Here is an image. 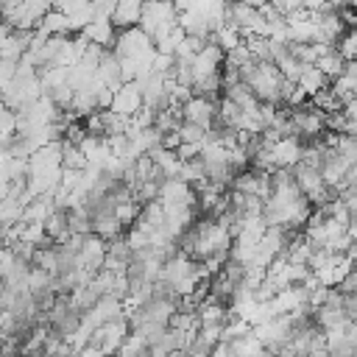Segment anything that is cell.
<instances>
[{
	"label": "cell",
	"instance_id": "6da1fadb",
	"mask_svg": "<svg viewBox=\"0 0 357 357\" xmlns=\"http://www.w3.org/2000/svg\"><path fill=\"white\" fill-rule=\"evenodd\" d=\"M243 81L248 84V89L254 92L257 100L282 106V84H284V78L279 75L273 61H254L251 73Z\"/></svg>",
	"mask_w": 357,
	"mask_h": 357
},
{
	"label": "cell",
	"instance_id": "7a4b0ae2",
	"mask_svg": "<svg viewBox=\"0 0 357 357\" xmlns=\"http://www.w3.org/2000/svg\"><path fill=\"white\" fill-rule=\"evenodd\" d=\"M137 25L151 36V42L167 36L176 28V8L167 0H145Z\"/></svg>",
	"mask_w": 357,
	"mask_h": 357
},
{
	"label": "cell",
	"instance_id": "3957f363",
	"mask_svg": "<svg viewBox=\"0 0 357 357\" xmlns=\"http://www.w3.org/2000/svg\"><path fill=\"white\" fill-rule=\"evenodd\" d=\"M265 148H268V159H271L273 167L290 170L293 165H298L304 145H301V137H279V139H273V142L265 145Z\"/></svg>",
	"mask_w": 357,
	"mask_h": 357
},
{
	"label": "cell",
	"instance_id": "277c9868",
	"mask_svg": "<svg viewBox=\"0 0 357 357\" xmlns=\"http://www.w3.org/2000/svg\"><path fill=\"white\" fill-rule=\"evenodd\" d=\"M181 120L187 123H195L201 128H212L215 126V103L201 98V95H190L184 103H181Z\"/></svg>",
	"mask_w": 357,
	"mask_h": 357
},
{
	"label": "cell",
	"instance_id": "5b68a950",
	"mask_svg": "<svg viewBox=\"0 0 357 357\" xmlns=\"http://www.w3.org/2000/svg\"><path fill=\"white\" fill-rule=\"evenodd\" d=\"M139 106H142V92H139V86H137L134 81L120 84V86L114 89L112 103H109V109H112V112L126 114V117H131V114H134Z\"/></svg>",
	"mask_w": 357,
	"mask_h": 357
},
{
	"label": "cell",
	"instance_id": "8992f818",
	"mask_svg": "<svg viewBox=\"0 0 357 357\" xmlns=\"http://www.w3.org/2000/svg\"><path fill=\"white\" fill-rule=\"evenodd\" d=\"M78 33H81L86 42H92V45H98V47H106V50H109V45H114V36H117L112 20H92V22L84 25Z\"/></svg>",
	"mask_w": 357,
	"mask_h": 357
},
{
	"label": "cell",
	"instance_id": "52a82bcc",
	"mask_svg": "<svg viewBox=\"0 0 357 357\" xmlns=\"http://www.w3.org/2000/svg\"><path fill=\"white\" fill-rule=\"evenodd\" d=\"M142 3L145 0H117L114 14H112V25L114 28H131V25H137L139 11H142Z\"/></svg>",
	"mask_w": 357,
	"mask_h": 357
},
{
	"label": "cell",
	"instance_id": "ba28073f",
	"mask_svg": "<svg viewBox=\"0 0 357 357\" xmlns=\"http://www.w3.org/2000/svg\"><path fill=\"white\" fill-rule=\"evenodd\" d=\"M209 42H215L223 53H229V50H234V47L243 42V31H240L234 22H220V25L212 31Z\"/></svg>",
	"mask_w": 357,
	"mask_h": 357
},
{
	"label": "cell",
	"instance_id": "9c48e42d",
	"mask_svg": "<svg viewBox=\"0 0 357 357\" xmlns=\"http://www.w3.org/2000/svg\"><path fill=\"white\" fill-rule=\"evenodd\" d=\"M296 86H298V89H304V95L310 98V95H315L318 89L329 86V81H326V75H324L315 64H304V67H301V73H298V78H296Z\"/></svg>",
	"mask_w": 357,
	"mask_h": 357
},
{
	"label": "cell",
	"instance_id": "30bf717a",
	"mask_svg": "<svg viewBox=\"0 0 357 357\" xmlns=\"http://www.w3.org/2000/svg\"><path fill=\"white\" fill-rule=\"evenodd\" d=\"M33 31H39L42 36H56V33H67V31H70V22H67V17H64L59 8H50V11L36 22Z\"/></svg>",
	"mask_w": 357,
	"mask_h": 357
},
{
	"label": "cell",
	"instance_id": "8fae6325",
	"mask_svg": "<svg viewBox=\"0 0 357 357\" xmlns=\"http://www.w3.org/2000/svg\"><path fill=\"white\" fill-rule=\"evenodd\" d=\"M324 75H326V81H332V78H337L340 73H343V59L337 56V50H329L326 56H321V59H315L312 61Z\"/></svg>",
	"mask_w": 357,
	"mask_h": 357
},
{
	"label": "cell",
	"instance_id": "7c38bea8",
	"mask_svg": "<svg viewBox=\"0 0 357 357\" xmlns=\"http://www.w3.org/2000/svg\"><path fill=\"white\" fill-rule=\"evenodd\" d=\"M335 50H337V56H340L343 61H354V50H357V36H354L351 31L340 33V36H337V45H335Z\"/></svg>",
	"mask_w": 357,
	"mask_h": 357
},
{
	"label": "cell",
	"instance_id": "4fadbf2b",
	"mask_svg": "<svg viewBox=\"0 0 357 357\" xmlns=\"http://www.w3.org/2000/svg\"><path fill=\"white\" fill-rule=\"evenodd\" d=\"M176 131H178L181 142H204V137H206V128H201L195 123H187V120H181Z\"/></svg>",
	"mask_w": 357,
	"mask_h": 357
},
{
	"label": "cell",
	"instance_id": "5bb4252c",
	"mask_svg": "<svg viewBox=\"0 0 357 357\" xmlns=\"http://www.w3.org/2000/svg\"><path fill=\"white\" fill-rule=\"evenodd\" d=\"M89 6H92V14H95V20H112L117 0H89Z\"/></svg>",
	"mask_w": 357,
	"mask_h": 357
},
{
	"label": "cell",
	"instance_id": "9a60e30c",
	"mask_svg": "<svg viewBox=\"0 0 357 357\" xmlns=\"http://www.w3.org/2000/svg\"><path fill=\"white\" fill-rule=\"evenodd\" d=\"M201 145H204V142H178V148H176V156H178L181 162H190V159L201 156Z\"/></svg>",
	"mask_w": 357,
	"mask_h": 357
},
{
	"label": "cell",
	"instance_id": "2e32d148",
	"mask_svg": "<svg viewBox=\"0 0 357 357\" xmlns=\"http://www.w3.org/2000/svg\"><path fill=\"white\" fill-rule=\"evenodd\" d=\"M167 3H173V0H167Z\"/></svg>",
	"mask_w": 357,
	"mask_h": 357
}]
</instances>
